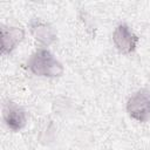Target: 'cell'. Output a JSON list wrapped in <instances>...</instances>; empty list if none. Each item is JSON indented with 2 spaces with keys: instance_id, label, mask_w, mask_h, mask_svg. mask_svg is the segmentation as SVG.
Wrapping results in <instances>:
<instances>
[{
  "instance_id": "6da1fadb",
  "label": "cell",
  "mask_w": 150,
  "mask_h": 150,
  "mask_svg": "<svg viewBox=\"0 0 150 150\" xmlns=\"http://www.w3.org/2000/svg\"><path fill=\"white\" fill-rule=\"evenodd\" d=\"M26 66L34 75L45 77H59L64 71L62 63L45 48L34 52L27 60Z\"/></svg>"
},
{
  "instance_id": "277c9868",
  "label": "cell",
  "mask_w": 150,
  "mask_h": 150,
  "mask_svg": "<svg viewBox=\"0 0 150 150\" xmlns=\"http://www.w3.org/2000/svg\"><path fill=\"white\" fill-rule=\"evenodd\" d=\"M2 117L5 124L12 131L21 130L27 123L26 110L13 101H7L2 108Z\"/></svg>"
},
{
  "instance_id": "7a4b0ae2",
  "label": "cell",
  "mask_w": 150,
  "mask_h": 150,
  "mask_svg": "<svg viewBox=\"0 0 150 150\" xmlns=\"http://www.w3.org/2000/svg\"><path fill=\"white\" fill-rule=\"evenodd\" d=\"M128 115L137 122H146L150 120V91L148 89H138L127 101Z\"/></svg>"
},
{
  "instance_id": "8992f818",
  "label": "cell",
  "mask_w": 150,
  "mask_h": 150,
  "mask_svg": "<svg viewBox=\"0 0 150 150\" xmlns=\"http://www.w3.org/2000/svg\"><path fill=\"white\" fill-rule=\"evenodd\" d=\"M29 30L34 39L43 46H50L56 41L55 29L41 19H33L29 22Z\"/></svg>"
},
{
  "instance_id": "3957f363",
  "label": "cell",
  "mask_w": 150,
  "mask_h": 150,
  "mask_svg": "<svg viewBox=\"0 0 150 150\" xmlns=\"http://www.w3.org/2000/svg\"><path fill=\"white\" fill-rule=\"evenodd\" d=\"M138 41V36L131 30V28L127 23H120L114 30L112 42L116 49L124 55L135 52Z\"/></svg>"
},
{
  "instance_id": "5b68a950",
  "label": "cell",
  "mask_w": 150,
  "mask_h": 150,
  "mask_svg": "<svg viewBox=\"0 0 150 150\" xmlns=\"http://www.w3.org/2000/svg\"><path fill=\"white\" fill-rule=\"evenodd\" d=\"M25 30L20 27L1 25V53L11 54L16 46L23 40Z\"/></svg>"
},
{
  "instance_id": "52a82bcc",
  "label": "cell",
  "mask_w": 150,
  "mask_h": 150,
  "mask_svg": "<svg viewBox=\"0 0 150 150\" xmlns=\"http://www.w3.org/2000/svg\"><path fill=\"white\" fill-rule=\"evenodd\" d=\"M149 83H150V77H149Z\"/></svg>"
}]
</instances>
